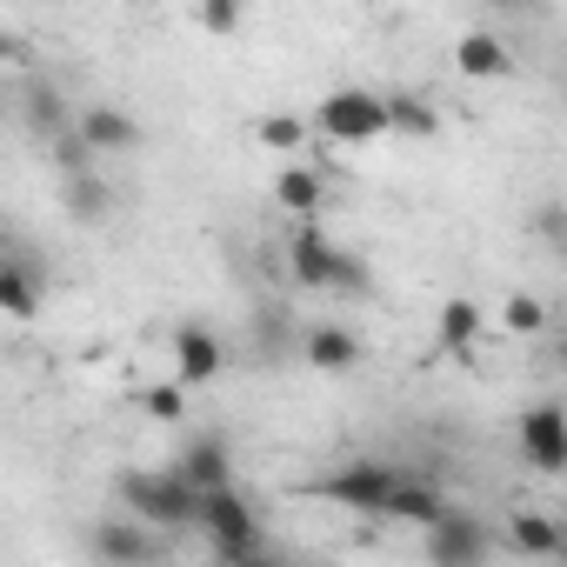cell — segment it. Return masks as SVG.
<instances>
[{
  "instance_id": "cell-27",
  "label": "cell",
  "mask_w": 567,
  "mask_h": 567,
  "mask_svg": "<svg viewBox=\"0 0 567 567\" xmlns=\"http://www.w3.org/2000/svg\"><path fill=\"white\" fill-rule=\"evenodd\" d=\"M0 247H8V227H0Z\"/></svg>"
},
{
  "instance_id": "cell-17",
  "label": "cell",
  "mask_w": 567,
  "mask_h": 567,
  "mask_svg": "<svg viewBox=\"0 0 567 567\" xmlns=\"http://www.w3.org/2000/svg\"><path fill=\"white\" fill-rule=\"evenodd\" d=\"M28 127H34L41 141H54V134H68V127H74V114H68L61 87H48V81H34V87H28Z\"/></svg>"
},
{
  "instance_id": "cell-13",
  "label": "cell",
  "mask_w": 567,
  "mask_h": 567,
  "mask_svg": "<svg viewBox=\"0 0 567 567\" xmlns=\"http://www.w3.org/2000/svg\"><path fill=\"white\" fill-rule=\"evenodd\" d=\"M227 467H234V461H227V441H220V434H194V441L181 447V467H174V474H181L187 487H220Z\"/></svg>"
},
{
  "instance_id": "cell-3",
  "label": "cell",
  "mask_w": 567,
  "mask_h": 567,
  "mask_svg": "<svg viewBox=\"0 0 567 567\" xmlns=\"http://www.w3.org/2000/svg\"><path fill=\"white\" fill-rule=\"evenodd\" d=\"M315 127L341 147H361V141H381L388 134V101L374 87H334L315 114Z\"/></svg>"
},
{
  "instance_id": "cell-11",
  "label": "cell",
  "mask_w": 567,
  "mask_h": 567,
  "mask_svg": "<svg viewBox=\"0 0 567 567\" xmlns=\"http://www.w3.org/2000/svg\"><path fill=\"white\" fill-rule=\"evenodd\" d=\"M361 334L354 328H308L301 334V361L308 368H321V374H348V368H361Z\"/></svg>"
},
{
  "instance_id": "cell-24",
  "label": "cell",
  "mask_w": 567,
  "mask_h": 567,
  "mask_svg": "<svg viewBox=\"0 0 567 567\" xmlns=\"http://www.w3.org/2000/svg\"><path fill=\"white\" fill-rule=\"evenodd\" d=\"M507 328H514V334H540V328H547V301L514 295V301H507Z\"/></svg>"
},
{
  "instance_id": "cell-6",
  "label": "cell",
  "mask_w": 567,
  "mask_h": 567,
  "mask_svg": "<svg viewBox=\"0 0 567 567\" xmlns=\"http://www.w3.org/2000/svg\"><path fill=\"white\" fill-rule=\"evenodd\" d=\"M394 467H381V461H354V467H341V474H328L321 481V494L334 501V507H348V514H381L388 507V494H394Z\"/></svg>"
},
{
  "instance_id": "cell-2",
  "label": "cell",
  "mask_w": 567,
  "mask_h": 567,
  "mask_svg": "<svg viewBox=\"0 0 567 567\" xmlns=\"http://www.w3.org/2000/svg\"><path fill=\"white\" fill-rule=\"evenodd\" d=\"M288 274L301 280V288H315V295H321V288H341V295H361V288H368V267H361L354 254H341V247H334L321 227H308V220H301L295 240H288Z\"/></svg>"
},
{
  "instance_id": "cell-21",
  "label": "cell",
  "mask_w": 567,
  "mask_h": 567,
  "mask_svg": "<svg viewBox=\"0 0 567 567\" xmlns=\"http://www.w3.org/2000/svg\"><path fill=\"white\" fill-rule=\"evenodd\" d=\"M474 334H481V308H474V301H447V308H441V348H447V354H467Z\"/></svg>"
},
{
  "instance_id": "cell-4",
  "label": "cell",
  "mask_w": 567,
  "mask_h": 567,
  "mask_svg": "<svg viewBox=\"0 0 567 567\" xmlns=\"http://www.w3.org/2000/svg\"><path fill=\"white\" fill-rule=\"evenodd\" d=\"M121 501H127V514L134 520H147V527H187V514H194V487L167 467V474H127L121 481Z\"/></svg>"
},
{
  "instance_id": "cell-1",
  "label": "cell",
  "mask_w": 567,
  "mask_h": 567,
  "mask_svg": "<svg viewBox=\"0 0 567 567\" xmlns=\"http://www.w3.org/2000/svg\"><path fill=\"white\" fill-rule=\"evenodd\" d=\"M187 527L207 534L214 560H267V554H274L267 534H260V520H254V507L234 494V481H220V487H194V514H187Z\"/></svg>"
},
{
  "instance_id": "cell-16",
  "label": "cell",
  "mask_w": 567,
  "mask_h": 567,
  "mask_svg": "<svg viewBox=\"0 0 567 567\" xmlns=\"http://www.w3.org/2000/svg\"><path fill=\"white\" fill-rule=\"evenodd\" d=\"M441 507H447V501H441L427 481H394V494H388V507H381V514H388V520H414V527H427Z\"/></svg>"
},
{
  "instance_id": "cell-5",
  "label": "cell",
  "mask_w": 567,
  "mask_h": 567,
  "mask_svg": "<svg viewBox=\"0 0 567 567\" xmlns=\"http://www.w3.org/2000/svg\"><path fill=\"white\" fill-rule=\"evenodd\" d=\"M487 554H494V540H487V527H481L474 514L441 507V514L427 520V560H434V567H481Z\"/></svg>"
},
{
  "instance_id": "cell-23",
  "label": "cell",
  "mask_w": 567,
  "mask_h": 567,
  "mask_svg": "<svg viewBox=\"0 0 567 567\" xmlns=\"http://www.w3.org/2000/svg\"><path fill=\"white\" fill-rule=\"evenodd\" d=\"M141 414H147V421H181V414H187V388H181V381L141 388Z\"/></svg>"
},
{
  "instance_id": "cell-8",
  "label": "cell",
  "mask_w": 567,
  "mask_h": 567,
  "mask_svg": "<svg viewBox=\"0 0 567 567\" xmlns=\"http://www.w3.org/2000/svg\"><path fill=\"white\" fill-rule=\"evenodd\" d=\"M520 454H527L534 474H560L567 467V421H560L554 401H534L520 414Z\"/></svg>"
},
{
  "instance_id": "cell-14",
  "label": "cell",
  "mask_w": 567,
  "mask_h": 567,
  "mask_svg": "<svg viewBox=\"0 0 567 567\" xmlns=\"http://www.w3.org/2000/svg\"><path fill=\"white\" fill-rule=\"evenodd\" d=\"M454 61H461V74H467V81H501V74H514V54H507L494 34H461Z\"/></svg>"
},
{
  "instance_id": "cell-18",
  "label": "cell",
  "mask_w": 567,
  "mask_h": 567,
  "mask_svg": "<svg viewBox=\"0 0 567 567\" xmlns=\"http://www.w3.org/2000/svg\"><path fill=\"white\" fill-rule=\"evenodd\" d=\"M567 547V534L547 520V514H514V554H534V560H554Z\"/></svg>"
},
{
  "instance_id": "cell-7",
  "label": "cell",
  "mask_w": 567,
  "mask_h": 567,
  "mask_svg": "<svg viewBox=\"0 0 567 567\" xmlns=\"http://www.w3.org/2000/svg\"><path fill=\"white\" fill-rule=\"evenodd\" d=\"M48 301V267L34 254H8L0 247V315L8 321H34Z\"/></svg>"
},
{
  "instance_id": "cell-22",
  "label": "cell",
  "mask_w": 567,
  "mask_h": 567,
  "mask_svg": "<svg viewBox=\"0 0 567 567\" xmlns=\"http://www.w3.org/2000/svg\"><path fill=\"white\" fill-rule=\"evenodd\" d=\"M254 141H260V147H274V154H301L308 121H301V114H267V121H254Z\"/></svg>"
},
{
  "instance_id": "cell-10",
  "label": "cell",
  "mask_w": 567,
  "mask_h": 567,
  "mask_svg": "<svg viewBox=\"0 0 567 567\" xmlns=\"http://www.w3.org/2000/svg\"><path fill=\"white\" fill-rule=\"evenodd\" d=\"M174 368H181V388H200V381H214V374L227 368V348H220V334H214V328H181V334H174Z\"/></svg>"
},
{
  "instance_id": "cell-19",
  "label": "cell",
  "mask_w": 567,
  "mask_h": 567,
  "mask_svg": "<svg viewBox=\"0 0 567 567\" xmlns=\"http://www.w3.org/2000/svg\"><path fill=\"white\" fill-rule=\"evenodd\" d=\"M274 200L288 207V214H301V220H308V214L321 207V174H315V167H288V174L274 181Z\"/></svg>"
},
{
  "instance_id": "cell-15",
  "label": "cell",
  "mask_w": 567,
  "mask_h": 567,
  "mask_svg": "<svg viewBox=\"0 0 567 567\" xmlns=\"http://www.w3.org/2000/svg\"><path fill=\"white\" fill-rule=\"evenodd\" d=\"M388 101V134H408V141H434L441 114L421 101V94H381Z\"/></svg>"
},
{
  "instance_id": "cell-12",
  "label": "cell",
  "mask_w": 567,
  "mask_h": 567,
  "mask_svg": "<svg viewBox=\"0 0 567 567\" xmlns=\"http://www.w3.org/2000/svg\"><path fill=\"white\" fill-rule=\"evenodd\" d=\"M87 547H94L101 560H154V554H161V540H154V534H147V520H134V514L101 520Z\"/></svg>"
},
{
  "instance_id": "cell-9",
  "label": "cell",
  "mask_w": 567,
  "mask_h": 567,
  "mask_svg": "<svg viewBox=\"0 0 567 567\" xmlns=\"http://www.w3.org/2000/svg\"><path fill=\"white\" fill-rule=\"evenodd\" d=\"M74 134H81L94 154H134V147L147 141V127H141L127 107H107V101L81 107V114H74Z\"/></svg>"
},
{
  "instance_id": "cell-26",
  "label": "cell",
  "mask_w": 567,
  "mask_h": 567,
  "mask_svg": "<svg viewBox=\"0 0 567 567\" xmlns=\"http://www.w3.org/2000/svg\"><path fill=\"white\" fill-rule=\"evenodd\" d=\"M494 8H534V0H494Z\"/></svg>"
},
{
  "instance_id": "cell-20",
  "label": "cell",
  "mask_w": 567,
  "mask_h": 567,
  "mask_svg": "<svg viewBox=\"0 0 567 567\" xmlns=\"http://www.w3.org/2000/svg\"><path fill=\"white\" fill-rule=\"evenodd\" d=\"M68 214H74V220H101V214H107V181H101L94 167L68 174Z\"/></svg>"
},
{
  "instance_id": "cell-25",
  "label": "cell",
  "mask_w": 567,
  "mask_h": 567,
  "mask_svg": "<svg viewBox=\"0 0 567 567\" xmlns=\"http://www.w3.org/2000/svg\"><path fill=\"white\" fill-rule=\"evenodd\" d=\"M200 28L207 34H234L240 28V0H200Z\"/></svg>"
}]
</instances>
